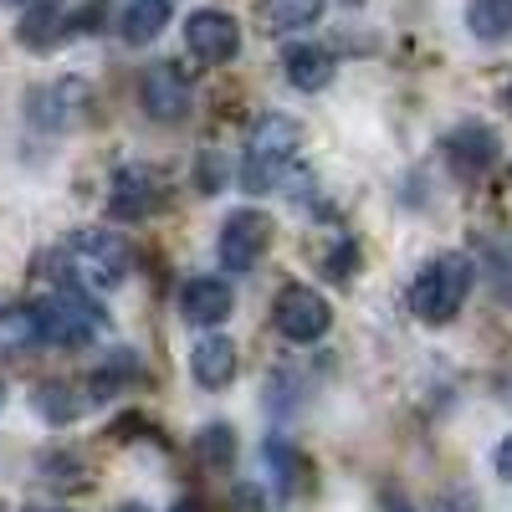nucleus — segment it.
<instances>
[{
    "instance_id": "1",
    "label": "nucleus",
    "mask_w": 512,
    "mask_h": 512,
    "mask_svg": "<svg viewBox=\"0 0 512 512\" xmlns=\"http://www.w3.org/2000/svg\"><path fill=\"white\" fill-rule=\"evenodd\" d=\"M466 292H472V256L461 251H441L431 256L415 282H410V313L420 323H451L466 303Z\"/></svg>"
},
{
    "instance_id": "2",
    "label": "nucleus",
    "mask_w": 512,
    "mask_h": 512,
    "mask_svg": "<svg viewBox=\"0 0 512 512\" xmlns=\"http://www.w3.org/2000/svg\"><path fill=\"white\" fill-rule=\"evenodd\" d=\"M292 154H297V123H292L287 113H262V118L251 123L241 185H246L251 195L277 190L282 175H292Z\"/></svg>"
},
{
    "instance_id": "3",
    "label": "nucleus",
    "mask_w": 512,
    "mask_h": 512,
    "mask_svg": "<svg viewBox=\"0 0 512 512\" xmlns=\"http://www.w3.org/2000/svg\"><path fill=\"white\" fill-rule=\"evenodd\" d=\"M88 292H113L128 272H134V246L118 231H77L62 262Z\"/></svg>"
},
{
    "instance_id": "4",
    "label": "nucleus",
    "mask_w": 512,
    "mask_h": 512,
    "mask_svg": "<svg viewBox=\"0 0 512 512\" xmlns=\"http://www.w3.org/2000/svg\"><path fill=\"white\" fill-rule=\"evenodd\" d=\"M36 313H41V333H47V344H57V349L98 344V333H108V313L93 303L88 292H77V287L52 292L47 303H36Z\"/></svg>"
},
{
    "instance_id": "5",
    "label": "nucleus",
    "mask_w": 512,
    "mask_h": 512,
    "mask_svg": "<svg viewBox=\"0 0 512 512\" xmlns=\"http://www.w3.org/2000/svg\"><path fill=\"white\" fill-rule=\"evenodd\" d=\"M272 323L277 333L287 338V344H318V338L333 328V308H328V297L308 282H287L277 292V303H272Z\"/></svg>"
},
{
    "instance_id": "6",
    "label": "nucleus",
    "mask_w": 512,
    "mask_h": 512,
    "mask_svg": "<svg viewBox=\"0 0 512 512\" xmlns=\"http://www.w3.org/2000/svg\"><path fill=\"white\" fill-rule=\"evenodd\" d=\"M267 246H272V216H262V210H231L216 241L226 272H256Z\"/></svg>"
},
{
    "instance_id": "7",
    "label": "nucleus",
    "mask_w": 512,
    "mask_h": 512,
    "mask_svg": "<svg viewBox=\"0 0 512 512\" xmlns=\"http://www.w3.org/2000/svg\"><path fill=\"white\" fill-rule=\"evenodd\" d=\"M185 47L205 62H231L241 52V26L231 11H216V6H205V11H190L185 21Z\"/></svg>"
},
{
    "instance_id": "8",
    "label": "nucleus",
    "mask_w": 512,
    "mask_h": 512,
    "mask_svg": "<svg viewBox=\"0 0 512 512\" xmlns=\"http://www.w3.org/2000/svg\"><path fill=\"white\" fill-rule=\"evenodd\" d=\"M139 103L154 123H180L190 113V77L175 67V62H159L144 72L139 82Z\"/></svg>"
},
{
    "instance_id": "9",
    "label": "nucleus",
    "mask_w": 512,
    "mask_h": 512,
    "mask_svg": "<svg viewBox=\"0 0 512 512\" xmlns=\"http://www.w3.org/2000/svg\"><path fill=\"white\" fill-rule=\"evenodd\" d=\"M497 154H502V144H497V134L487 123H461V128H451L446 134V159H451V169L456 175H487V169L497 164Z\"/></svg>"
},
{
    "instance_id": "10",
    "label": "nucleus",
    "mask_w": 512,
    "mask_h": 512,
    "mask_svg": "<svg viewBox=\"0 0 512 512\" xmlns=\"http://www.w3.org/2000/svg\"><path fill=\"white\" fill-rule=\"evenodd\" d=\"M231 308H236V292L221 277H190L180 292V313L195 328H221L231 318Z\"/></svg>"
},
{
    "instance_id": "11",
    "label": "nucleus",
    "mask_w": 512,
    "mask_h": 512,
    "mask_svg": "<svg viewBox=\"0 0 512 512\" xmlns=\"http://www.w3.org/2000/svg\"><path fill=\"white\" fill-rule=\"evenodd\" d=\"M159 210V180L149 169H118L108 190V216L113 221H144Z\"/></svg>"
},
{
    "instance_id": "12",
    "label": "nucleus",
    "mask_w": 512,
    "mask_h": 512,
    "mask_svg": "<svg viewBox=\"0 0 512 512\" xmlns=\"http://www.w3.org/2000/svg\"><path fill=\"white\" fill-rule=\"evenodd\" d=\"M190 374H195L200 390H226V384L236 379V344H231L226 333L200 338L195 354H190Z\"/></svg>"
},
{
    "instance_id": "13",
    "label": "nucleus",
    "mask_w": 512,
    "mask_h": 512,
    "mask_svg": "<svg viewBox=\"0 0 512 512\" xmlns=\"http://www.w3.org/2000/svg\"><path fill=\"white\" fill-rule=\"evenodd\" d=\"M282 72L297 93H323L333 82V52L328 47H313V41H292L287 57H282Z\"/></svg>"
},
{
    "instance_id": "14",
    "label": "nucleus",
    "mask_w": 512,
    "mask_h": 512,
    "mask_svg": "<svg viewBox=\"0 0 512 512\" xmlns=\"http://www.w3.org/2000/svg\"><path fill=\"white\" fill-rule=\"evenodd\" d=\"M62 31H67V11L57 0H31L21 11V47L31 52H52V41H62Z\"/></svg>"
},
{
    "instance_id": "15",
    "label": "nucleus",
    "mask_w": 512,
    "mask_h": 512,
    "mask_svg": "<svg viewBox=\"0 0 512 512\" xmlns=\"http://www.w3.org/2000/svg\"><path fill=\"white\" fill-rule=\"evenodd\" d=\"M47 333H41V313L16 303V308H0V349L11 354H26V349H41Z\"/></svg>"
},
{
    "instance_id": "16",
    "label": "nucleus",
    "mask_w": 512,
    "mask_h": 512,
    "mask_svg": "<svg viewBox=\"0 0 512 512\" xmlns=\"http://www.w3.org/2000/svg\"><path fill=\"white\" fill-rule=\"evenodd\" d=\"M164 26H169V0H128V11H123V41L128 47H149Z\"/></svg>"
},
{
    "instance_id": "17",
    "label": "nucleus",
    "mask_w": 512,
    "mask_h": 512,
    "mask_svg": "<svg viewBox=\"0 0 512 512\" xmlns=\"http://www.w3.org/2000/svg\"><path fill=\"white\" fill-rule=\"evenodd\" d=\"M466 31L477 41L512 36V0H466Z\"/></svg>"
},
{
    "instance_id": "18",
    "label": "nucleus",
    "mask_w": 512,
    "mask_h": 512,
    "mask_svg": "<svg viewBox=\"0 0 512 512\" xmlns=\"http://www.w3.org/2000/svg\"><path fill=\"white\" fill-rule=\"evenodd\" d=\"M195 456H200V466H226L236 461V431L226 420H216V425H205V431L195 436Z\"/></svg>"
},
{
    "instance_id": "19",
    "label": "nucleus",
    "mask_w": 512,
    "mask_h": 512,
    "mask_svg": "<svg viewBox=\"0 0 512 512\" xmlns=\"http://www.w3.org/2000/svg\"><path fill=\"white\" fill-rule=\"evenodd\" d=\"M31 405H36L41 420H52V425H67V420L82 415V400L67 390V384H41V390L31 395Z\"/></svg>"
},
{
    "instance_id": "20",
    "label": "nucleus",
    "mask_w": 512,
    "mask_h": 512,
    "mask_svg": "<svg viewBox=\"0 0 512 512\" xmlns=\"http://www.w3.org/2000/svg\"><path fill=\"white\" fill-rule=\"evenodd\" d=\"M267 11H272V26L277 31H297V26L318 21L323 0H267Z\"/></svg>"
},
{
    "instance_id": "21",
    "label": "nucleus",
    "mask_w": 512,
    "mask_h": 512,
    "mask_svg": "<svg viewBox=\"0 0 512 512\" xmlns=\"http://www.w3.org/2000/svg\"><path fill=\"white\" fill-rule=\"evenodd\" d=\"M267 456H272V472H277L282 492H297V472H303V456H297L292 446H282V441H272Z\"/></svg>"
},
{
    "instance_id": "22",
    "label": "nucleus",
    "mask_w": 512,
    "mask_h": 512,
    "mask_svg": "<svg viewBox=\"0 0 512 512\" xmlns=\"http://www.w3.org/2000/svg\"><path fill=\"white\" fill-rule=\"evenodd\" d=\"M231 507H236V512H267V492L256 487V482H241V487L231 492Z\"/></svg>"
},
{
    "instance_id": "23",
    "label": "nucleus",
    "mask_w": 512,
    "mask_h": 512,
    "mask_svg": "<svg viewBox=\"0 0 512 512\" xmlns=\"http://www.w3.org/2000/svg\"><path fill=\"white\" fill-rule=\"evenodd\" d=\"M221 185H226V164L205 154V159H200V190L210 195V190H221Z\"/></svg>"
},
{
    "instance_id": "24",
    "label": "nucleus",
    "mask_w": 512,
    "mask_h": 512,
    "mask_svg": "<svg viewBox=\"0 0 512 512\" xmlns=\"http://www.w3.org/2000/svg\"><path fill=\"white\" fill-rule=\"evenodd\" d=\"M492 461H497V477H502V482H512V436L497 446V456H492Z\"/></svg>"
},
{
    "instance_id": "25",
    "label": "nucleus",
    "mask_w": 512,
    "mask_h": 512,
    "mask_svg": "<svg viewBox=\"0 0 512 512\" xmlns=\"http://www.w3.org/2000/svg\"><path fill=\"white\" fill-rule=\"evenodd\" d=\"M436 512H477V502L461 492V497H446V502H436Z\"/></svg>"
},
{
    "instance_id": "26",
    "label": "nucleus",
    "mask_w": 512,
    "mask_h": 512,
    "mask_svg": "<svg viewBox=\"0 0 512 512\" xmlns=\"http://www.w3.org/2000/svg\"><path fill=\"white\" fill-rule=\"evenodd\" d=\"M169 512H205V502H200V497H180V502L169 507Z\"/></svg>"
},
{
    "instance_id": "27",
    "label": "nucleus",
    "mask_w": 512,
    "mask_h": 512,
    "mask_svg": "<svg viewBox=\"0 0 512 512\" xmlns=\"http://www.w3.org/2000/svg\"><path fill=\"white\" fill-rule=\"evenodd\" d=\"M0 6H11V11H26V6H31V0H0Z\"/></svg>"
},
{
    "instance_id": "28",
    "label": "nucleus",
    "mask_w": 512,
    "mask_h": 512,
    "mask_svg": "<svg viewBox=\"0 0 512 512\" xmlns=\"http://www.w3.org/2000/svg\"><path fill=\"white\" fill-rule=\"evenodd\" d=\"M118 512H149V507H144V502H123Z\"/></svg>"
},
{
    "instance_id": "29",
    "label": "nucleus",
    "mask_w": 512,
    "mask_h": 512,
    "mask_svg": "<svg viewBox=\"0 0 512 512\" xmlns=\"http://www.w3.org/2000/svg\"><path fill=\"white\" fill-rule=\"evenodd\" d=\"M390 512H410V507H405V502H400V497H390Z\"/></svg>"
},
{
    "instance_id": "30",
    "label": "nucleus",
    "mask_w": 512,
    "mask_h": 512,
    "mask_svg": "<svg viewBox=\"0 0 512 512\" xmlns=\"http://www.w3.org/2000/svg\"><path fill=\"white\" fill-rule=\"evenodd\" d=\"M26 512H62V507H26Z\"/></svg>"
},
{
    "instance_id": "31",
    "label": "nucleus",
    "mask_w": 512,
    "mask_h": 512,
    "mask_svg": "<svg viewBox=\"0 0 512 512\" xmlns=\"http://www.w3.org/2000/svg\"><path fill=\"white\" fill-rule=\"evenodd\" d=\"M0 410H6V384H0Z\"/></svg>"
},
{
    "instance_id": "32",
    "label": "nucleus",
    "mask_w": 512,
    "mask_h": 512,
    "mask_svg": "<svg viewBox=\"0 0 512 512\" xmlns=\"http://www.w3.org/2000/svg\"><path fill=\"white\" fill-rule=\"evenodd\" d=\"M507 108H512V88H507Z\"/></svg>"
}]
</instances>
